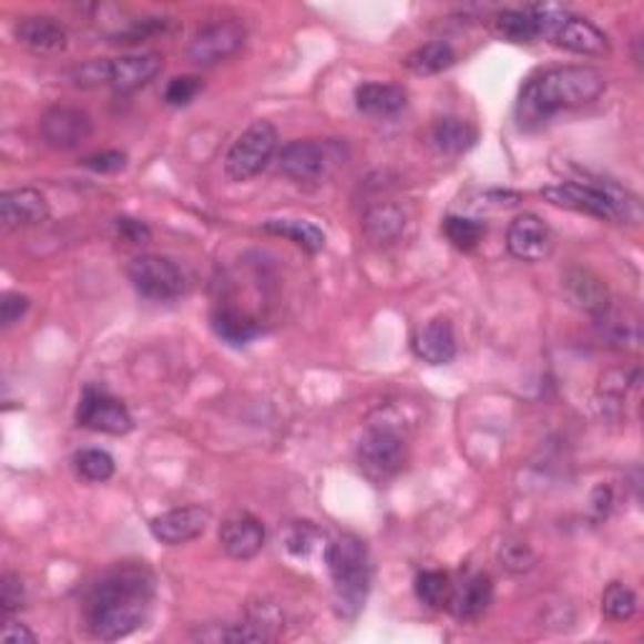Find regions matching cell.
Wrapping results in <instances>:
<instances>
[{
	"label": "cell",
	"instance_id": "cell-37",
	"mask_svg": "<svg viewBox=\"0 0 644 644\" xmlns=\"http://www.w3.org/2000/svg\"><path fill=\"white\" fill-rule=\"evenodd\" d=\"M71 79L81 89H96V86H109V61L106 59H93L81 63L71 71Z\"/></svg>",
	"mask_w": 644,
	"mask_h": 644
},
{
	"label": "cell",
	"instance_id": "cell-4",
	"mask_svg": "<svg viewBox=\"0 0 644 644\" xmlns=\"http://www.w3.org/2000/svg\"><path fill=\"white\" fill-rule=\"evenodd\" d=\"M343 162V146L333 139H297L279 152L277 170L300 184H320Z\"/></svg>",
	"mask_w": 644,
	"mask_h": 644
},
{
	"label": "cell",
	"instance_id": "cell-42",
	"mask_svg": "<svg viewBox=\"0 0 644 644\" xmlns=\"http://www.w3.org/2000/svg\"><path fill=\"white\" fill-rule=\"evenodd\" d=\"M116 232H119L121 239L132 242V245H144V242L152 239V229H149L144 222L132 219V217H119Z\"/></svg>",
	"mask_w": 644,
	"mask_h": 644
},
{
	"label": "cell",
	"instance_id": "cell-3",
	"mask_svg": "<svg viewBox=\"0 0 644 644\" xmlns=\"http://www.w3.org/2000/svg\"><path fill=\"white\" fill-rule=\"evenodd\" d=\"M325 562H328L333 579L335 610L345 620L358 617L370 592V556L366 541L352 534L340 536L328 546Z\"/></svg>",
	"mask_w": 644,
	"mask_h": 644
},
{
	"label": "cell",
	"instance_id": "cell-29",
	"mask_svg": "<svg viewBox=\"0 0 644 644\" xmlns=\"http://www.w3.org/2000/svg\"><path fill=\"white\" fill-rule=\"evenodd\" d=\"M456 63V51L443 41L426 43L421 49L410 51L406 55V67L408 71H413L416 76H436L446 69H451Z\"/></svg>",
	"mask_w": 644,
	"mask_h": 644
},
{
	"label": "cell",
	"instance_id": "cell-30",
	"mask_svg": "<svg viewBox=\"0 0 644 644\" xmlns=\"http://www.w3.org/2000/svg\"><path fill=\"white\" fill-rule=\"evenodd\" d=\"M212 328L229 345H245L259 335V325L252 320L249 315L229 310V307H224V310H217L212 315Z\"/></svg>",
	"mask_w": 644,
	"mask_h": 644
},
{
	"label": "cell",
	"instance_id": "cell-31",
	"mask_svg": "<svg viewBox=\"0 0 644 644\" xmlns=\"http://www.w3.org/2000/svg\"><path fill=\"white\" fill-rule=\"evenodd\" d=\"M602 612L612 622H627L637 612V594L627 584L612 582L602 594Z\"/></svg>",
	"mask_w": 644,
	"mask_h": 644
},
{
	"label": "cell",
	"instance_id": "cell-36",
	"mask_svg": "<svg viewBox=\"0 0 644 644\" xmlns=\"http://www.w3.org/2000/svg\"><path fill=\"white\" fill-rule=\"evenodd\" d=\"M317 541H320V531H317L310 521H295L285 531V546L289 554L295 556H307L315 549Z\"/></svg>",
	"mask_w": 644,
	"mask_h": 644
},
{
	"label": "cell",
	"instance_id": "cell-15",
	"mask_svg": "<svg viewBox=\"0 0 644 644\" xmlns=\"http://www.w3.org/2000/svg\"><path fill=\"white\" fill-rule=\"evenodd\" d=\"M16 41L35 55H59L67 51L69 33L55 18L28 16L16 23Z\"/></svg>",
	"mask_w": 644,
	"mask_h": 644
},
{
	"label": "cell",
	"instance_id": "cell-22",
	"mask_svg": "<svg viewBox=\"0 0 644 644\" xmlns=\"http://www.w3.org/2000/svg\"><path fill=\"white\" fill-rule=\"evenodd\" d=\"M493 602V584L489 574H473L451 594L448 606L463 622L479 620Z\"/></svg>",
	"mask_w": 644,
	"mask_h": 644
},
{
	"label": "cell",
	"instance_id": "cell-8",
	"mask_svg": "<svg viewBox=\"0 0 644 644\" xmlns=\"http://www.w3.org/2000/svg\"><path fill=\"white\" fill-rule=\"evenodd\" d=\"M277 129L269 121H255L242 132L224 156V172L232 182H247L273 162L277 152Z\"/></svg>",
	"mask_w": 644,
	"mask_h": 644
},
{
	"label": "cell",
	"instance_id": "cell-43",
	"mask_svg": "<svg viewBox=\"0 0 644 644\" xmlns=\"http://www.w3.org/2000/svg\"><path fill=\"white\" fill-rule=\"evenodd\" d=\"M0 640L6 644H35V634L25 627V624H18V622H6L3 632H0Z\"/></svg>",
	"mask_w": 644,
	"mask_h": 644
},
{
	"label": "cell",
	"instance_id": "cell-2",
	"mask_svg": "<svg viewBox=\"0 0 644 644\" xmlns=\"http://www.w3.org/2000/svg\"><path fill=\"white\" fill-rule=\"evenodd\" d=\"M604 89V73L590 67H564L544 71L541 76L531 79L521 89L517 119L524 129L539 126L559 114V111L592 104Z\"/></svg>",
	"mask_w": 644,
	"mask_h": 644
},
{
	"label": "cell",
	"instance_id": "cell-17",
	"mask_svg": "<svg viewBox=\"0 0 644 644\" xmlns=\"http://www.w3.org/2000/svg\"><path fill=\"white\" fill-rule=\"evenodd\" d=\"M45 219H49V202L33 186L11 190L0 197V222L6 229L35 227Z\"/></svg>",
	"mask_w": 644,
	"mask_h": 644
},
{
	"label": "cell",
	"instance_id": "cell-24",
	"mask_svg": "<svg viewBox=\"0 0 644 644\" xmlns=\"http://www.w3.org/2000/svg\"><path fill=\"white\" fill-rule=\"evenodd\" d=\"M406 227V212L398 204H376L362 214V232L372 242H393Z\"/></svg>",
	"mask_w": 644,
	"mask_h": 644
},
{
	"label": "cell",
	"instance_id": "cell-13",
	"mask_svg": "<svg viewBox=\"0 0 644 644\" xmlns=\"http://www.w3.org/2000/svg\"><path fill=\"white\" fill-rule=\"evenodd\" d=\"M93 134V124L86 111L73 106H53L41 116V136L53 149L81 146Z\"/></svg>",
	"mask_w": 644,
	"mask_h": 644
},
{
	"label": "cell",
	"instance_id": "cell-34",
	"mask_svg": "<svg viewBox=\"0 0 644 644\" xmlns=\"http://www.w3.org/2000/svg\"><path fill=\"white\" fill-rule=\"evenodd\" d=\"M443 232L448 242L459 249H473L481 245L483 235H487V227L479 219H469V217H446L443 222Z\"/></svg>",
	"mask_w": 644,
	"mask_h": 644
},
{
	"label": "cell",
	"instance_id": "cell-20",
	"mask_svg": "<svg viewBox=\"0 0 644 644\" xmlns=\"http://www.w3.org/2000/svg\"><path fill=\"white\" fill-rule=\"evenodd\" d=\"M159 71H162V59L156 53L121 55V59L109 61V86L121 93L136 91L146 86Z\"/></svg>",
	"mask_w": 644,
	"mask_h": 644
},
{
	"label": "cell",
	"instance_id": "cell-27",
	"mask_svg": "<svg viewBox=\"0 0 644 644\" xmlns=\"http://www.w3.org/2000/svg\"><path fill=\"white\" fill-rule=\"evenodd\" d=\"M194 642L207 644H255L269 640V634L259 624H207L192 634Z\"/></svg>",
	"mask_w": 644,
	"mask_h": 644
},
{
	"label": "cell",
	"instance_id": "cell-12",
	"mask_svg": "<svg viewBox=\"0 0 644 644\" xmlns=\"http://www.w3.org/2000/svg\"><path fill=\"white\" fill-rule=\"evenodd\" d=\"M507 249L521 263H541L552 255L554 232L536 214H519L509 224Z\"/></svg>",
	"mask_w": 644,
	"mask_h": 644
},
{
	"label": "cell",
	"instance_id": "cell-32",
	"mask_svg": "<svg viewBox=\"0 0 644 644\" xmlns=\"http://www.w3.org/2000/svg\"><path fill=\"white\" fill-rule=\"evenodd\" d=\"M73 466L81 479H86L91 483H104L114 476L116 463L111 459V453L101 451V448H83L76 456H73Z\"/></svg>",
	"mask_w": 644,
	"mask_h": 644
},
{
	"label": "cell",
	"instance_id": "cell-6",
	"mask_svg": "<svg viewBox=\"0 0 644 644\" xmlns=\"http://www.w3.org/2000/svg\"><path fill=\"white\" fill-rule=\"evenodd\" d=\"M406 456V438L390 423H372L360 438V469L376 483H386L403 471Z\"/></svg>",
	"mask_w": 644,
	"mask_h": 644
},
{
	"label": "cell",
	"instance_id": "cell-39",
	"mask_svg": "<svg viewBox=\"0 0 644 644\" xmlns=\"http://www.w3.org/2000/svg\"><path fill=\"white\" fill-rule=\"evenodd\" d=\"M202 89V81L197 76H176L170 81V86L164 91V101L170 106H186L197 96Z\"/></svg>",
	"mask_w": 644,
	"mask_h": 644
},
{
	"label": "cell",
	"instance_id": "cell-14",
	"mask_svg": "<svg viewBox=\"0 0 644 644\" xmlns=\"http://www.w3.org/2000/svg\"><path fill=\"white\" fill-rule=\"evenodd\" d=\"M209 524V511L202 507H182L159 513L149 524V531L156 541L166 546H182L190 544L197 536L204 534Z\"/></svg>",
	"mask_w": 644,
	"mask_h": 644
},
{
	"label": "cell",
	"instance_id": "cell-11",
	"mask_svg": "<svg viewBox=\"0 0 644 644\" xmlns=\"http://www.w3.org/2000/svg\"><path fill=\"white\" fill-rule=\"evenodd\" d=\"M245 25L239 21H217L209 25H202L197 33L192 35L190 49H186V55H190L192 63L197 67H217V63L227 61L235 55L242 43H245Z\"/></svg>",
	"mask_w": 644,
	"mask_h": 644
},
{
	"label": "cell",
	"instance_id": "cell-19",
	"mask_svg": "<svg viewBox=\"0 0 644 644\" xmlns=\"http://www.w3.org/2000/svg\"><path fill=\"white\" fill-rule=\"evenodd\" d=\"M413 350L416 356L423 362H431V366H446L456 358V333L453 325L446 320V317H436V320H428L421 330L416 333L413 338Z\"/></svg>",
	"mask_w": 644,
	"mask_h": 644
},
{
	"label": "cell",
	"instance_id": "cell-38",
	"mask_svg": "<svg viewBox=\"0 0 644 644\" xmlns=\"http://www.w3.org/2000/svg\"><path fill=\"white\" fill-rule=\"evenodd\" d=\"M25 602V586L23 579L18 574H3L0 579V610H3L6 617H11L13 612H18Z\"/></svg>",
	"mask_w": 644,
	"mask_h": 644
},
{
	"label": "cell",
	"instance_id": "cell-21",
	"mask_svg": "<svg viewBox=\"0 0 644 644\" xmlns=\"http://www.w3.org/2000/svg\"><path fill=\"white\" fill-rule=\"evenodd\" d=\"M408 91L398 83H362L356 89V106L360 114L372 119H388L403 111Z\"/></svg>",
	"mask_w": 644,
	"mask_h": 644
},
{
	"label": "cell",
	"instance_id": "cell-26",
	"mask_svg": "<svg viewBox=\"0 0 644 644\" xmlns=\"http://www.w3.org/2000/svg\"><path fill=\"white\" fill-rule=\"evenodd\" d=\"M431 139L438 152L463 154L476 144V129L463 119H438L431 129Z\"/></svg>",
	"mask_w": 644,
	"mask_h": 644
},
{
	"label": "cell",
	"instance_id": "cell-7",
	"mask_svg": "<svg viewBox=\"0 0 644 644\" xmlns=\"http://www.w3.org/2000/svg\"><path fill=\"white\" fill-rule=\"evenodd\" d=\"M541 197L549 200L556 207L584 212L590 217L620 222L622 217L627 219V207H632L634 202H624L620 192L610 190V186H594L584 182H562L554 186H544L541 190Z\"/></svg>",
	"mask_w": 644,
	"mask_h": 644
},
{
	"label": "cell",
	"instance_id": "cell-33",
	"mask_svg": "<svg viewBox=\"0 0 644 644\" xmlns=\"http://www.w3.org/2000/svg\"><path fill=\"white\" fill-rule=\"evenodd\" d=\"M416 596L431 610H441L451 600V582H448L446 572H436V569H426L416 576Z\"/></svg>",
	"mask_w": 644,
	"mask_h": 644
},
{
	"label": "cell",
	"instance_id": "cell-5",
	"mask_svg": "<svg viewBox=\"0 0 644 644\" xmlns=\"http://www.w3.org/2000/svg\"><path fill=\"white\" fill-rule=\"evenodd\" d=\"M534 11L541 23V35L559 45V49L582 55L610 53V39L586 18H579L554 6H534Z\"/></svg>",
	"mask_w": 644,
	"mask_h": 644
},
{
	"label": "cell",
	"instance_id": "cell-16",
	"mask_svg": "<svg viewBox=\"0 0 644 644\" xmlns=\"http://www.w3.org/2000/svg\"><path fill=\"white\" fill-rule=\"evenodd\" d=\"M564 295L576 310L592 317H600L612 307L610 287L604 285L602 277H596L592 269L584 267H574L564 275Z\"/></svg>",
	"mask_w": 644,
	"mask_h": 644
},
{
	"label": "cell",
	"instance_id": "cell-41",
	"mask_svg": "<svg viewBox=\"0 0 644 644\" xmlns=\"http://www.w3.org/2000/svg\"><path fill=\"white\" fill-rule=\"evenodd\" d=\"M83 166L86 170H93L99 174H111V172H119L126 166V154L121 152H101V154H93L83 159Z\"/></svg>",
	"mask_w": 644,
	"mask_h": 644
},
{
	"label": "cell",
	"instance_id": "cell-25",
	"mask_svg": "<svg viewBox=\"0 0 644 644\" xmlns=\"http://www.w3.org/2000/svg\"><path fill=\"white\" fill-rule=\"evenodd\" d=\"M596 328H600L602 340L617 350L637 348L640 340H642L637 317L620 315V313H614L612 307L596 317Z\"/></svg>",
	"mask_w": 644,
	"mask_h": 644
},
{
	"label": "cell",
	"instance_id": "cell-1",
	"mask_svg": "<svg viewBox=\"0 0 644 644\" xmlns=\"http://www.w3.org/2000/svg\"><path fill=\"white\" fill-rule=\"evenodd\" d=\"M154 576L146 566L126 564L101 576L86 600V627L93 637L114 642L144 627L154 604Z\"/></svg>",
	"mask_w": 644,
	"mask_h": 644
},
{
	"label": "cell",
	"instance_id": "cell-28",
	"mask_svg": "<svg viewBox=\"0 0 644 644\" xmlns=\"http://www.w3.org/2000/svg\"><path fill=\"white\" fill-rule=\"evenodd\" d=\"M265 232L287 237L305 252H313V255L325 247V232L307 219H267Z\"/></svg>",
	"mask_w": 644,
	"mask_h": 644
},
{
	"label": "cell",
	"instance_id": "cell-18",
	"mask_svg": "<svg viewBox=\"0 0 644 644\" xmlns=\"http://www.w3.org/2000/svg\"><path fill=\"white\" fill-rule=\"evenodd\" d=\"M219 544L224 552L239 562L257 556L265 546V527L263 521L249 517V513H239L222 524L219 529Z\"/></svg>",
	"mask_w": 644,
	"mask_h": 644
},
{
	"label": "cell",
	"instance_id": "cell-10",
	"mask_svg": "<svg viewBox=\"0 0 644 644\" xmlns=\"http://www.w3.org/2000/svg\"><path fill=\"white\" fill-rule=\"evenodd\" d=\"M76 421L83 428L109 436H126L134 428V418L129 413V408L119 398L109 396L106 390L93 386L83 388Z\"/></svg>",
	"mask_w": 644,
	"mask_h": 644
},
{
	"label": "cell",
	"instance_id": "cell-9",
	"mask_svg": "<svg viewBox=\"0 0 644 644\" xmlns=\"http://www.w3.org/2000/svg\"><path fill=\"white\" fill-rule=\"evenodd\" d=\"M129 279L146 300H174L184 293V275L170 257L139 255L129 265Z\"/></svg>",
	"mask_w": 644,
	"mask_h": 644
},
{
	"label": "cell",
	"instance_id": "cell-40",
	"mask_svg": "<svg viewBox=\"0 0 644 644\" xmlns=\"http://www.w3.org/2000/svg\"><path fill=\"white\" fill-rule=\"evenodd\" d=\"M28 307H31V300L25 295L6 293L3 300H0V323H3V328H11V325L21 320L28 313Z\"/></svg>",
	"mask_w": 644,
	"mask_h": 644
},
{
	"label": "cell",
	"instance_id": "cell-23",
	"mask_svg": "<svg viewBox=\"0 0 644 644\" xmlns=\"http://www.w3.org/2000/svg\"><path fill=\"white\" fill-rule=\"evenodd\" d=\"M493 31H497L499 39L511 43H534L541 39V23L534 6L501 11L493 18Z\"/></svg>",
	"mask_w": 644,
	"mask_h": 644
},
{
	"label": "cell",
	"instance_id": "cell-35",
	"mask_svg": "<svg viewBox=\"0 0 644 644\" xmlns=\"http://www.w3.org/2000/svg\"><path fill=\"white\" fill-rule=\"evenodd\" d=\"M499 562L511 574H524L531 572L536 564V554L531 552V546L521 539H507L499 546Z\"/></svg>",
	"mask_w": 644,
	"mask_h": 644
}]
</instances>
